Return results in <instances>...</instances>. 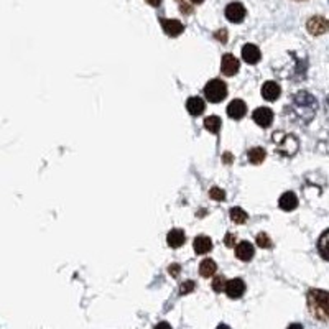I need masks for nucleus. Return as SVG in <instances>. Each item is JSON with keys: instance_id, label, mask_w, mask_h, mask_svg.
<instances>
[{"instance_id": "1", "label": "nucleus", "mask_w": 329, "mask_h": 329, "mask_svg": "<svg viewBox=\"0 0 329 329\" xmlns=\"http://www.w3.org/2000/svg\"><path fill=\"white\" fill-rule=\"evenodd\" d=\"M308 308L311 314L319 321H327L329 318V305L327 293L324 290H310L308 293Z\"/></svg>"}, {"instance_id": "2", "label": "nucleus", "mask_w": 329, "mask_h": 329, "mask_svg": "<svg viewBox=\"0 0 329 329\" xmlns=\"http://www.w3.org/2000/svg\"><path fill=\"white\" fill-rule=\"evenodd\" d=\"M204 96H206V99L209 102L217 104V102L224 100V97L227 96V86H225V83L221 81V79H211V81L204 86Z\"/></svg>"}, {"instance_id": "3", "label": "nucleus", "mask_w": 329, "mask_h": 329, "mask_svg": "<svg viewBox=\"0 0 329 329\" xmlns=\"http://www.w3.org/2000/svg\"><path fill=\"white\" fill-rule=\"evenodd\" d=\"M254 122L257 123L259 127H263V129H267L272 125V122H273V112H272V109H268V107H259V109H255V112H254Z\"/></svg>"}, {"instance_id": "4", "label": "nucleus", "mask_w": 329, "mask_h": 329, "mask_svg": "<svg viewBox=\"0 0 329 329\" xmlns=\"http://www.w3.org/2000/svg\"><path fill=\"white\" fill-rule=\"evenodd\" d=\"M225 17H227V20L232 21V23H240V21H242L244 17H245L244 5L239 4V2L229 4L227 7H225Z\"/></svg>"}, {"instance_id": "5", "label": "nucleus", "mask_w": 329, "mask_h": 329, "mask_svg": "<svg viewBox=\"0 0 329 329\" xmlns=\"http://www.w3.org/2000/svg\"><path fill=\"white\" fill-rule=\"evenodd\" d=\"M239 68H240L239 60L234 55L227 53V55L222 56V60H221V71H222V74L234 76V74H237Z\"/></svg>"}, {"instance_id": "6", "label": "nucleus", "mask_w": 329, "mask_h": 329, "mask_svg": "<svg viewBox=\"0 0 329 329\" xmlns=\"http://www.w3.org/2000/svg\"><path fill=\"white\" fill-rule=\"evenodd\" d=\"M224 290H225V293H227L229 298L237 299V298H240L245 293V283H244V280H240V279H232V280H229L227 283H225Z\"/></svg>"}, {"instance_id": "7", "label": "nucleus", "mask_w": 329, "mask_h": 329, "mask_svg": "<svg viewBox=\"0 0 329 329\" xmlns=\"http://www.w3.org/2000/svg\"><path fill=\"white\" fill-rule=\"evenodd\" d=\"M327 20L324 17H311L308 20V23H306V28H308V32L314 36H318V35H323L327 32Z\"/></svg>"}, {"instance_id": "8", "label": "nucleus", "mask_w": 329, "mask_h": 329, "mask_svg": "<svg viewBox=\"0 0 329 329\" xmlns=\"http://www.w3.org/2000/svg\"><path fill=\"white\" fill-rule=\"evenodd\" d=\"M279 137L282 138V143H279V151L283 153V155H295L298 150V140L293 135H283L279 134Z\"/></svg>"}, {"instance_id": "9", "label": "nucleus", "mask_w": 329, "mask_h": 329, "mask_svg": "<svg viewBox=\"0 0 329 329\" xmlns=\"http://www.w3.org/2000/svg\"><path fill=\"white\" fill-rule=\"evenodd\" d=\"M245 114H247V106H245L244 100L234 99L231 104L227 106V115L234 120H240Z\"/></svg>"}, {"instance_id": "10", "label": "nucleus", "mask_w": 329, "mask_h": 329, "mask_svg": "<svg viewBox=\"0 0 329 329\" xmlns=\"http://www.w3.org/2000/svg\"><path fill=\"white\" fill-rule=\"evenodd\" d=\"M280 94H282V87L276 83H273V81H267L265 84L262 86V97L270 100V102L279 99Z\"/></svg>"}, {"instance_id": "11", "label": "nucleus", "mask_w": 329, "mask_h": 329, "mask_svg": "<svg viewBox=\"0 0 329 329\" xmlns=\"http://www.w3.org/2000/svg\"><path fill=\"white\" fill-rule=\"evenodd\" d=\"M162 27H163V30L168 36H178L183 33V30H185V27H183L181 21L173 20V18H163Z\"/></svg>"}, {"instance_id": "12", "label": "nucleus", "mask_w": 329, "mask_h": 329, "mask_svg": "<svg viewBox=\"0 0 329 329\" xmlns=\"http://www.w3.org/2000/svg\"><path fill=\"white\" fill-rule=\"evenodd\" d=\"M254 245L250 242H240L239 245H236V257L239 260H242V262H248V260H252L254 259Z\"/></svg>"}, {"instance_id": "13", "label": "nucleus", "mask_w": 329, "mask_h": 329, "mask_svg": "<svg viewBox=\"0 0 329 329\" xmlns=\"http://www.w3.org/2000/svg\"><path fill=\"white\" fill-rule=\"evenodd\" d=\"M193 247H194V252L197 255H204L213 248V240H211V237H208V236H197L193 242Z\"/></svg>"}, {"instance_id": "14", "label": "nucleus", "mask_w": 329, "mask_h": 329, "mask_svg": "<svg viewBox=\"0 0 329 329\" xmlns=\"http://www.w3.org/2000/svg\"><path fill=\"white\" fill-rule=\"evenodd\" d=\"M279 206L280 209L283 211H293L296 209L298 206V197L295 193H291V191H287V193H283L280 196V199H279Z\"/></svg>"}, {"instance_id": "15", "label": "nucleus", "mask_w": 329, "mask_h": 329, "mask_svg": "<svg viewBox=\"0 0 329 329\" xmlns=\"http://www.w3.org/2000/svg\"><path fill=\"white\" fill-rule=\"evenodd\" d=\"M185 240H186V234L183 232L181 229H171L170 232H168V236H166V242L171 248L181 247L183 244H185Z\"/></svg>"}, {"instance_id": "16", "label": "nucleus", "mask_w": 329, "mask_h": 329, "mask_svg": "<svg viewBox=\"0 0 329 329\" xmlns=\"http://www.w3.org/2000/svg\"><path fill=\"white\" fill-rule=\"evenodd\" d=\"M260 49L255 46V45H245L242 48V58H244V61L248 63V64H255V63H259L260 61Z\"/></svg>"}, {"instance_id": "17", "label": "nucleus", "mask_w": 329, "mask_h": 329, "mask_svg": "<svg viewBox=\"0 0 329 329\" xmlns=\"http://www.w3.org/2000/svg\"><path fill=\"white\" fill-rule=\"evenodd\" d=\"M186 109L191 115H201L206 106H204V100L201 97H189L186 102Z\"/></svg>"}, {"instance_id": "18", "label": "nucleus", "mask_w": 329, "mask_h": 329, "mask_svg": "<svg viewBox=\"0 0 329 329\" xmlns=\"http://www.w3.org/2000/svg\"><path fill=\"white\" fill-rule=\"evenodd\" d=\"M217 270V265L213 259H204L201 263H199V273L204 276V279H211Z\"/></svg>"}, {"instance_id": "19", "label": "nucleus", "mask_w": 329, "mask_h": 329, "mask_svg": "<svg viewBox=\"0 0 329 329\" xmlns=\"http://www.w3.org/2000/svg\"><path fill=\"white\" fill-rule=\"evenodd\" d=\"M221 125H222L221 117H217V115H209L204 119V129L211 132V134H217V132L221 130Z\"/></svg>"}, {"instance_id": "20", "label": "nucleus", "mask_w": 329, "mask_h": 329, "mask_svg": "<svg viewBox=\"0 0 329 329\" xmlns=\"http://www.w3.org/2000/svg\"><path fill=\"white\" fill-rule=\"evenodd\" d=\"M247 157H248V162H250L252 165H260V163H263V160H265L267 153H265V150H263V148L255 147V148H252L250 151H248Z\"/></svg>"}, {"instance_id": "21", "label": "nucleus", "mask_w": 329, "mask_h": 329, "mask_svg": "<svg viewBox=\"0 0 329 329\" xmlns=\"http://www.w3.org/2000/svg\"><path fill=\"white\" fill-rule=\"evenodd\" d=\"M247 213L242 208H232L231 209V219L234 224H244L247 221Z\"/></svg>"}, {"instance_id": "22", "label": "nucleus", "mask_w": 329, "mask_h": 329, "mask_svg": "<svg viewBox=\"0 0 329 329\" xmlns=\"http://www.w3.org/2000/svg\"><path fill=\"white\" fill-rule=\"evenodd\" d=\"M327 237H329V232L324 231L323 236H321V239H319V242H318V248H319L321 255H323V259L329 257V255H327L329 254V250H327Z\"/></svg>"}, {"instance_id": "23", "label": "nucleus", "mask_w": 329, "mask_h": 329, "mask_svg": "<svg viewBox=\"0 0 329 329\" xmlns=\"http://www.w3.org/2000/svg\"><path fill=\"white\" fill-rule=\"evenodd\" d=\"M257 245L262 248H270L272 247V240L267 236V234H259L257 236Z\"/></svg>"}, {"instance_id": "24", "label": "nucleus", "mask_w": 329, "mask_h": 329, "mask_svg": "<svg viewBox=\"0 0 329 329\" xmlns=\"http://www.w3.org/2000/svg\"><path fill=\"white\" fill-rule=\"evenodd\" d=\"M194 282L193 280H186L185 283H181V287H180V295H188V293H191V291L194 290Z\"/></svg>"}, {"instance_id": "25", "label": "nucleus", "mask_w": 329, "mask_h": 329, "mask_svg": "<svg viewBox=\"0 0 329 329\" xmlns=\"http://www.w3.org/2000/svg\"><path fill=\"white\" fill-rule=\"evenodd\" d=\"M209 196L213 197L214 201H224L225 199V193L222 191L221 188H211Z\"/></svg>"}, {"instance_id": "26", "label": "nucleus", "mask_w": 329, "mask_h": 329, "mask_svg": "<svg viewBox=\"0 0 329 329\" xmlns=\"http://www.w3.org/2000/svg\"><path fill=\"white\" fill-rule=\"evenodd\" d=\"M224 287H225L224 276H216V279L213 280V290L217 291V293H221V291H224Z\"/></svg>"}, {"instance_id": "27", "label": "nucleus", "mask_w": 329, "mask_h": 329, "mask_svg": "<svg viewBox=\"0 0 329 329\" xmlns=\"http://www.w3.org/2000/svg\"><path fill=\"white\" fill-rule=\"evenodd\" d=\"M224 242H225V245L227 247H234V244H236V236H234V234H227V236H225V239H224Z\"/></svg>"}, {"instance_id": "28", "label": "nucleus", "mask_w": 329, "mask_h": 329, "mask_svg": "<svg viewBox=\"0 0 329 329\" xmlns=\"http://www.w3.org/2000/svg\"><path fill=\"white\" fill-rule=\"evenodd\" d=\"M168 272H170V275H173V276H178L180 265H178V263H173V265H170V268H168Z\"/></svg>"}, {"instance_id": "29", "label": "nucleus", "mask_w": 329, "mask_h": 329, "mask_svg": "<svg viewBox=\"0 0 329 329\" xmlns=\"http://www.w3.org/2000/svg\"><path fill=\"white\" fill-rule=\"evenodd\" d=\"M155 329H171V326L168 324V323H165V321H163V323H158V324L155 326Z\"/></svg>"}, {"instance_id": "30", "label": "nucleus", "mask_w": 329, "mask_h": 329, "mask_svg": "<svg viewBox=\"0 0 329 329\" xmlns=\"http://www.w3.org/2000/svg\"><path fill=\"white\" fill-rule=\"evenodd\" d=\"M222 162L227 163V165L232 162V155H231V153H225V155H222Z\"/></svg>"}, {"instance_id": "31", "label": "nucleus", "mask_w": 329, "mask_h": 329, "mask_svg": "<svg viewBox=\"0 0 329 329\" xmlns=\"http://www.w3.org/2000/svg\"><path fill=\"white\" fill-rule=\"evenodd\" d=\"M216 36H217V38H221V41H225V40H227V33H225L224 30H221V32H219Z\"/></svg>"}, {"instance_id": "32", "label": "nucleus", "mask_w": 329, "mask_h": 329, "mask_svg": "<svg viewBox=\"0 0 329 329\" xmlns=\"http://www.w3.org/2000/svg\"><path fill=\"white\" fill-rule=\"evenodd\" d=\"M147 4H150L151 7H158L160 4H162V0H147Z\"/></svg>"}, {"instance_id": "33", "label": "nucleus", "mask_w": 329, "mask_h": 329, "mask_svg": "<svg viewBox=\"0 0 329 329\" xmlns=\"http://www.w3.org/2000/svg\"><path fill=\"white\" fill-rule=\"evenodd\" d=\"M287 329H303V326H301V324H298V323H293V324H290Z\"/></svg>"}, {"instance_id": "34", "label": "nucleus", "mask_w": 329, "mask_h": 329, "mask_svg": "<svg viewBox=\"0 0 329 329\" xmlns=\"http://www.w3.org/2000/svg\"><path fill=\"white\" fill-rule=\"evenodd\" d=\"M216 329H231V327H229L227 324H219V326H217Z\"/></svg>"}, {"instance_id": "35", "label": "nucleus", "mask_w": 329, "mask_h": 329, "mask_svg": "<svg viewBox=\"0 0 329 329\" xmlns=\"http://www.w3.org/2000/svg\"><path fill=\"white\" fill-rule=\"evenodd\" d=\"M193 4H201V2H204V0H191Z\"/></svg>"}, {"instance_id": "36", "label": "nucleus", "mask_w": 329, "mask_h": 329, "mask_svg": "<svg viewBox=\"0 0 329 329\" xmlns=\"http://www.w3.org/2000/svg\"><path fill=\"white\" fill-rule=\"evenodd\" d=\"M296 2H301V0H296Z\"/></svg>"}]
</instances>
